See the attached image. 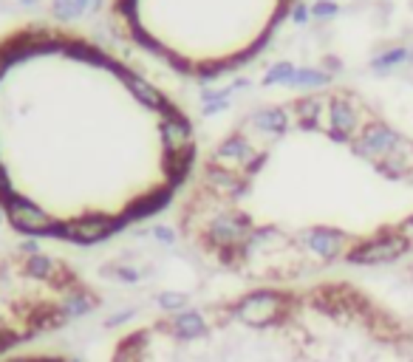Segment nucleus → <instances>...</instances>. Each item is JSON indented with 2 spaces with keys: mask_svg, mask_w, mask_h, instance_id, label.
I'll return each instance as SVG.
<instances>
[{
  "mask_svg": "<svg viewBox=\"0 0 413 362\" xmlns=\"http://www.w3.org/2000/svg\"><path fill=\"white\" fill-rule=\"evenodd\" d=\"M88 303L85 283L43 252L0 261V356L68 323Z\"/></svg>",
  "mask_w": 413,
  "mask_h": 362,
  "instance_id": "f257e3e1",
  "label": "nucleus"
},
{
  "mask_svg": "<svg viewBox=\"0 0 413 362\" xmlns=\"http://www.w3.org/2000/svg\"><path fill=\"white\" fill-rule=\"evenodd\" d=\"M402 252H407V241L396 238V235H388V238H376V241L362 244L351 255V261L354 263H388V261L399 258Z\"/></svg>",
  "mask_w": 413,
  "mask_h": 362,
  "instance_id": "f03ea898",
  "label": "nucleus"
},
{
  "mask_svg": "<svg viewBox=\"0 0 413 362\" xmlns=\"http://www.w3.org/2000/svg\"><path fill=\"white\" fill-rule=\"evenodd\" d=\"M410 230H413V221H410Z\"/></svg>",
  "mask_w": 413,
  "mask_h": 362,
  "instance_id": "7ed1b4c3",
  "label": "nucleus"
},
{
  "mask_svg": "<svg viewBox=\"0 0 413 362\" xmlns=\"http://www.w3.org/2000/svg\"><path fill=\"white\" fill-rule=\"evenodd\" d=\"M26 4H29V0H26Z\"/></svg>",
  "mask_w": 413,
  "mask_h": 362,
  "instance_id": "20e7f679",
  "label": "nucleus"
}]
</instances>
